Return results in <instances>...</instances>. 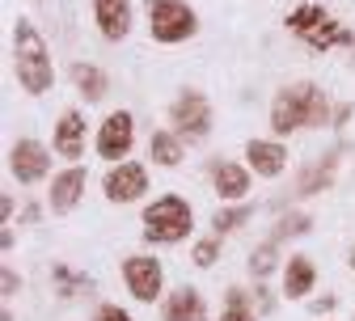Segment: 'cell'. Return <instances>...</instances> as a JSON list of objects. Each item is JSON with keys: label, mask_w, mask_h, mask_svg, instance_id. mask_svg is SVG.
I'll list each match as a JSON object with an SVG mask.
<instances>
[{"label": "cell", "mask_w": 355, "mask_h": 321, "mask_svg": "<svg viewBox=\"0 0 355 321\" xmlns=\"http://www.w3.org/2000/svg\"><path fill=\"white\" fill-rule=\"evenodd\" d=\"M13 292H17V275L5 266V296H13Z\"/></svg>", "instance_id": "obj_28"}, {"label": "cell", "mask_w": 355, "mask_h": 321, "mask_svg": "<svg viewBox=\"0 0 355 321\" xmlns=\"http://www.w3.org/2000/svg\"><path fill=\"white\" fill-rule=\"evenodd\" d=\"M85 182H89V173H85L80 165H68V169H60V173L51 177L47 207H51L55 216H68V211H76V203H80V195H85Z\"/></svg>", "instance_id": "obj_11"}, {"label": "cell", "mask_w": 355, "mask_h": 321, "mask_svg": "<svg viewBox=\"0 0 355 321\" xmlns=\"http://www.w3.org/2000/svg\"><path fill=\"white\" fill-rule=\"evenodd\" d=\"M351 270H355V245H351Z\"/></svg>", "instance_id": "obj_31"}, {"label": "cell", "mask_w": 355, "mask_h": 321, "mask_svg": "<svg viewBox=\"0 0 355 321\" xmlns=\"http://www.w3.org/2000/svg\"><path fill=\"white\" fill-rule=\"evenodd\" d=\"M275 266H279V241L271 237V241H262V245L250 254V275H254V279H266Z\"/></svg>", "instance_id": "obj_23"}, {"label": "cell", "mask_w": 355, "mask_h": 321, "mask_svg": "<svg viewBox=\"0 0 355 321\" xmlns=\"http://www.w3.org/2000/svg\"><path fill=\"white\" fill-rule=\"evenodd\" d=\"M102 195L110 203H136V199H144L148 195V169L140 161H119V165H110L106 177H102Z\"/></svg>", "instance_id": "obj_9"}, {"label": "cell", "mask_w": 355, "mask_h": 321, "mask_svg": "<svg viewBox=\"0 0 355 321\" xmlns=\"http://www.w3.org/2000/svg\"><path fill=\"white\" fill-rule=\"evenodd\" d=\"M123 279H127V292L140 304H153L165 292V266L153 254H131V258H123Z\"/></svg>", "instance_id": "obj_7"}, {"label": "cell", "mask_w": 355, "mask_h": 321, "mask_svg": "<svg viewBox=\"0 0 355 321\" xmlns=\"http://www.w3.org/2000/svg\"><path fill=\"white\" fill-rule=\"evenodd\" d=\"M288 34H296L304 47H313V51H334V47H355V30L343 26L334 13H326L322 5H296L288 17H284Z\"/></svg>", "instance_id": "obj_3"}, {"label": "cell", "mask_w": 355, "mask_h": 321, "mask_svg": "<svg viewBox=\"0 0 355 321\" xmlns=\"http://www.w3.org/2000/svg\"><path fill=\"white\" fill-rule=\"evenodd\" d=\"M334 173H338V153H330V157H322V161L309 165V169L300 173V182H296V195H300V199L326 195V191L334 186Z\"/></svg>", "instance_id": "obj_18"}, {"label": "cell", "mask_w": 355, "mask_h": 321, "mask_svg": "<svg viewBox=\"0 0 355 321\" xmlns=\"http://www.w3.org/2000/svg\"><path fill=\"white\" fill-rule=\"evenodd\" d=\"M211 186L225 203H245L250 195V165H237V161H216L211 165Z\"/></svg>", "instance_id": "obj_13"}, {"label": "cell", "mask_w": 355, "mask_h": 321, "mask_svg": "<svg viewBox=\"0 0 355 321\" xmlns=\"http://www.w3.org/2000/svg\"><path fill=\"white\" fill-rule=\"evenodd\" d=\"M131 144H136V114L131 110H110L106 123L98 127V157L102 161H127Z\"/></svg>", "instance_id": "obj_8"}, {"label": "cell", "mask_w": 355, "mask_h": 321, "mask_svg": "<svg viewBox=\"0 0 355 321\" xmlns=\"http://www.w3.org/2000/svg\"><path fill=\"white\" fill-rule=\"evenodd\" d=\"M148 161H157L161 169H178V165H182V135H178V131H153Z\"/></svg>", "instance_id": "obj_19"}, {"label": "cell", "mask_w": 355, "mask_h": 321, "mask_svg": "<svg viewBox=\"0 0 355 321\" xmlns=\"http://www.w3.org/2000/svg\"><path fill=\"white\" fill-rule=\"evenodd\" d=\"M334 309V296H322V300H313V313H330Z\"/></svg>", "instance_id": "obj_29"}, {"label": "cell", "mask_w": 355, "mask_h": 321, "mask_svg": "<svg viewBox=\"0 0 355 321\" xmlns=\"http://www.w3.org/2000/svg\"><path fill=\"white\" fill-rule=\"evenodd\" d=\"M94 321H136L127 309H119V304H102L98 313H94Z\"/></svg>", "instance_id": "obj_27"}, {"label": "cell", "mask_w": 355, "mask_h": 321, "mask_svg": "<svg viewBox=\"0 0 355 321\" xmlns=\"http://www.w3.org/2000/svg\"><path fill=\"white\" fill-rule=\"evenodd\" d=\"M216 258H220V237L195 241V250H191V262H195V266H211Z\"/></svg>", "instance_id": "obj_26"}, {"label": "cell", "mask_w": 355, "mask_h": 321, "mask_svg": "<svg viewBox=\"0 0 355 321\" xmlns=\"http://www.w3.org/2000/svg\"><path fill=\"white\" fill-rule=\"evenodd\" d=\"M0 216H5V224L13 220V199H9V195H5V199H0Z\"/></svg>", "instance_id": "obj_30"}, {"label": "cell", "mask_w": 355, "mask_h": 321, "mask_svg": "<svg viewBox=\"0 0 355 321\" xmlns=\"http://www.w3.org/2000/svg\"><path fill=\"white\" fill-rule=\"evenodd\" d=\"M13 72H17V85L26 89L30 98L51 94V85H55L51 47L42 42L38 26H34L30 17H17V21H13Z\"/></svg>", "instance_id": "obj_2"}, {"label": "cell", "mask_w": 355, "mask_h": 321, "mask_svg": "<svg viewBox=\"0 0 355 321\" xmlns=\"http://www.w3.org/2000/svg\"><path fill=\"white\" fill-rule=\"evenodd\" d=\"M144 17H148L153 42H165V47H178L199 30V17L187 0H144Z\"/></svg>", "instance_id": "obj_5"}, {"label": "cell", "mask_w": 355, "mask_h": 321, "mask_svg": "<svg viewBox=\"0 0 355 321\" xmlns=\"http://www.w3.org/2000/svg\"><path fill=\"white\" fill-rule=\"evenodd\" d=\"M169 131H178L187 144H199L211 135V102L199 89H182L169 106Z\"/></svg>", "instance_id": "obj_6"}, {"label": "cell", "mask_w": 355, "mask_h": 321, "mask_svg": "<svg viewBox=\"0 0 355 321\" xmlns=\"http://www.w3.org/2000/svg\"><path fill=\"white\" fill-rule=\"evenodd\" d=\"M51 279H55V288H60V296H64V300H76L80 292L94 288V279H89V275H76V270H72V266H64V262L51 270Z\"/></svg>", "instance_id": "obj_22"}, {"label": "cell", "mask_w": 355, "mask_h": 321, "mask_svg": "<svg viewBox=\"0 0 355 321\" xmlns=\"http://www.w3.org/2000/svg\"><path fill=\"white\" fill-rule=\"evenodd\" d=\"M195 228V211L182 195H161L144 207V241L148 245H178Z\"/></svg>", "instance_id": "obj_4"}, {"label": "cell", "mask_w": 355, "mask_h": 321, "mask_svg": "<svg viewBox=\"0 0 355 321\" xmlns=\"http://www.w3.org/2000/svg\"><path fill=\"white\" fill-rule=\"evenodd\" d=\"M55 153L64 161H80L85 157V114L80 110H64L55 123Z\"/></svg>", "instance_id": "obj_15"}, {"label": "cell", "mask_w": 355, "mask_h": 321, "mask_svg": "<svg viewBox=\"0 0 355 321\" xmlns=\"http://www.w3.org/2000/svg\"><path fill=\"white\" fill-rule=\"evenodd\" d=\"M220 321H254V309L245 300L241 288H229V300H225V313H220Z\"/></svg>", "instance_id": "obj_25"}, {"label": "cell", "mask_w": 355, "mask_h": 321, "mask_svg": "<svg viewBox=\"0 0 355 321\" xmlns=\"http://www.w3.org/2000/svg\"><path fill=\"white\" fill-rule=\"evenodd\" d=\"M326 123H330V98L313 80L284 85L271 102V131L275 135H292L304 127H326Z\"/></svg>", "instance_id": "obj_1"}, {"label": "cell", "mask_w": 355, "mask_h": 321, "mask_svg": "<svg viewBox=\"0 0 355 321\" xmlns=\"http://www.w3.org/2000/svg\"><path fill=\"white\" fill-rule=\"evenodd\" d=\"M165 321H207V300L199 288H173L165 296Z\"/></svg>", "instance_id": "obj_16"}, {"label": "cell", "mask_w": 355, "mask_h": 321, "mask_svg": "<svg viewBox=\"0 0 355 321\" xmlns=\"http://www.w3.org/2000/svg\"><path fill=\"white\" fill-rule=\"evenodd\" d=\"M309 228H313V220H309L304 211H288V216H279V224H275V241H288V237H304Z\"/></svg>", "instance_id": "obj_24"}, {"label": "cell", "mask_w": 355, "mask_h": 321, "mask_svg": "<svg viewBox=\"0 0 355 321\" xmlns=\"http://www.w3.org/2000/svg\"><path fill=\"white\" fill-rule=\"evenodd\" d=\"M250 216H254V207H250V203L216 207V216H211V228H216V237H220V233H237L241 224H250Z\"/></svg>", "instance_id": "obj_21"}, {"label": "cell", "mask_w": 355, "mask_h": 321, "mask_svg": "<svg viewBox=\"0 0 355 321\" xmlns=\"http://www.w3.org/2000/svg\"><path fill=\"white\" fill-rule=\"evenodd\" d=\"M72 85L80 89L85 102H102V98H106V72H102L98 64L76 60V64H72Z\"/></svg>", "instance_id": "obj_20"}, {"label": "cell", "mask_w": 355, "mask_h": 321, "mask_svg": "<svg viewBox=\"0 0 355 321\" xmlns=\"http://www.w3.org/2000/svg\"><path fill=\"white\" fill-rule=\"evenodd\" d=\"M131 0H94V21L106 42H123L131 34Z\"/></svg>", "instance_id": "obj_12"}, {"label": "cell", "mask_w": 355, "mask_h": 321, "mask_svg": "<svg viewBox=\"0 0 355 321\" xmlns=\"http://www.w3.org/2000/svg\"><path fill=\"white\" fill-rule=\"evenodd\" d=\"M245 165L258 177H279L288 169V148L279 140H250L245 144Z\"/></svg>", "instance_id": "obj_14"}, {"label": "cell", "mask_w": 355, "mask_h": 321, "mask_svg": "<svg viewBox=\"0 0 355 321\" xmlns=\"http://www.w3.org/2000/svg\"><path fill=\"white\" fill-rule=\"evenodd\" d=\"M313 284H318L313 258H309V254H292V258L284 262V296H288V300H300V296L313 292Z\"/></svg>", "instance_id": "obj_17"}, {"label": "cell", "mask_w": 355, "mask_h": 321, "mask_svg": "<svg viewBox=\"0 0 355 321\" xmlns=\"http://www.w3.org/2000/svg\"><path fill=\"white\" fill-rule=\"evenodd\" d=\"M9 173L21 182V186H34V182H42L51 173V153L38 140H17L9 148Z\"/></svg>", "instance_id": "obj_10"}]
</instances>
